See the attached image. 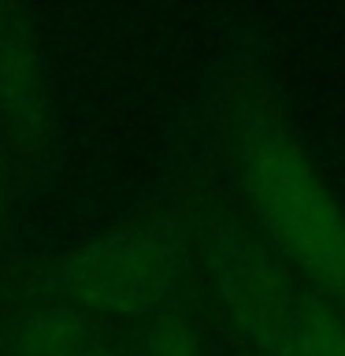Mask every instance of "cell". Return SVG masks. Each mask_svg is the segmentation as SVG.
Instances as JSON below:
<instances>
[{"label": "cell", "instance_id": "6da1fadb", "mask_svg": "<svg viewBox=\"0 0 345 356\" xmlns=\"http://www.w3.org/2000/svg\"><path fill=\"white\" fill-rule=\"evenodd\" d=\"M241 171L267 234L334 308H345V208L297 138L252 122L241 138Z\"/></svg>", "mask_w": 345, "mask_h": 356}, {"label": "cell", "instance_id": "7a4b0ae2", "mask_svg": "<svg viewBox=\"0 0 345 356\" xmlns=\"http://www.w3.org/2000/svg\"><path fill=\"white\" fill-rule=\"evenodd\" d=\"M63 297L108 316L152 312L178 282V252L156 230H119L74 249L56 271Z\"/></svg>", "mask_w": 345, "mask_h": 356}, {"label": "cell", "instance_id": "3957f363", "mask_svg": "<svg viewBox=\"0 0 345 356\" xmlns=\"http://www.w3.org/2000/svg\"><path fill=\"white\" fill-rule=\"evenodd\" d=\"M19 356H115L89 327L67 312H30L15 330Z\"/></svg>", "mask_w": 345, "mask_h": 356}, {"label": "cell", "instance_id": "277c9868", "mask_svg": "<svg viewBox=\"0 0 345 356\" xmlns=\"http://www.w3.org/2000/svg\"><path fill=\"white\" fill-rule=\"evenodd\" d=\"M33 93V52L26 33L8 11H0V104L15 108Z\"/></svg>", "mask_w": 345, "mask_h": 356}]
</instances>
